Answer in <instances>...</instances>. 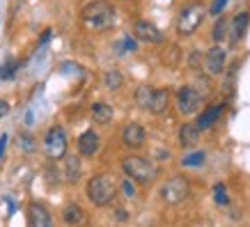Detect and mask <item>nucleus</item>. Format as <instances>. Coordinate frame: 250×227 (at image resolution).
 <instances>
[{
	"label": "nucleus",
	"instance_id": "nucleus-1",
	"mask_svg": "<svg viewBox=\"0 0 250 227\" xmlns=\"http://www.w3.org/2000/svg\"><path fill=\"white\" fill-rule=\"evenodd\" d=\"M81 19H83L85 28H90V30L94 32L106 30L115 21V9L108 0H92V2H87L83 7Z\"/></svg>",
	"mask_w": 250,
	"mask_h": 227
},
{
	"label": "nucleus",
	"instance_id": "nucleus-2",
	"mask_svg": "<svg viewBox=\"0 0 250 227\" xmlns=\"http://www.w3.org/2000/svg\"><path fill=\"white\" fill-rule=\"evenodd\" d=\"M117 195V184L110 174H94L87 182V197L94 206H106L110 205Z\"/></svg>",
	"mask_w": 250,
	"mask_h": 227
},
{
	"label": "nucleus",
	"instance_id": "nucleus-3",
	"mask_svg": "<svg viewBox=\"0 0 250 227\" xmlns=\"http://www.w3.org/2000/svg\"><path fill=\"white\" fill-rule=\"evenodd\" d=\"M122 170H124V174L129 179H133L138 184H149L159 177L156 163L145 159V156H126V159L122 161Z\"/></svg>",
	"mask_w": 250,
	"mask_h": 227
},
{
	"label": "nucleus",
	"instance_id": "nucleus-4",
	"mask_svg": "<svg viewBox=\"0 0 250 227\" xmlns=\"http://www.w3.org/2000/svg\"><path fill=\"white\" fill-rule=\"evenodd\" d=\"M207 16V7L205 2H188L186 7H182L179 12V19H177V32L182 35V37H190L193 32L202 25Z\"/></svg>",
	"mask_w": 250,
	"mask_h": 227
},
{
	"label": "nucleus",
	"instance_id": "nucleus-5",
	"mask_svg": "<svg viewBox=\"0 0 250 227\" xmlns=\"http://www.w3.org/2000/svg\"><path fill=\"white\" fill-rule=\"evenodd\" d=\"M188 193H190V184L182 174H174L172 179H167V182L163 184V188H161V197L166 200L167 205H179V202H184V200L188 197Z\"/></svg>",
	"mask_w": 250,
	"mask_h": 227
},
{
	"label": "nucleus",
	"instance_id": "nucleus-6",
	"mask_svg": "<svg viewBox=\"0 0 250 227\" xmlns=\"http://www.w3.org/2000/svg\"><path fill=\"white\" fill-rule=\"evenodd\" d=\"M46 156L51 161H60L67 156V131L62 126H53L44 138Z\"/></svg>",
	"mask_w": 250,
	"mask_h": 227
},
{
	"label": "nucleus",
	"instance_id": "nucleus-7",
	"mask_svg": "<svg viewBox=\"0 0 250 227\" xmlns=\"http://www.w3.org/2000/svg\"><path fill=\"white\" fill-rule=\"evenodd\" d=\"M177 106H179V113L182 115H193L200 110L202 106V94L193 87V85H184L177 92Z\"/></svg>",
	"mask_w": 250,
	"mask_h": 227
},
{
	"label": "nucleus",
	"instance_id": "nucleus-8",
	"mask_svg": "<svg viewBox=\"0 0 250 227\" xmlns=\"http://www.w3.org/2000/svg\"><path fill=\"white\" fill-rule=\"evenodd\" d=\"M225 62H228V53L223 46H213L205 55V69L209 76H220L225 71Z\"/></svg>",
	"mask_w": 250,
	"mask_h": 227
},
{
	"label": "nucleus",
	"instance_id": "nucleus-9",
	"mask_svg": "<svg viewBox=\"0 0 250 227\" xmlns=\"http://www.w3.org/2000/svg\"><path fill=\"white\" fill-rule=\"evenodd\" d=\"M147 140V131L143 129V124L138 122H129L124 129H122V143L131 147V149H140Z\"/></svg>",
	"mask_w": 250,
	"mask_h": 227
},
{
	"label": "nucleus",
	"instance_id": "nucleus-10",
	"mask_svg": "<svg viewBox=\"0 0 250 227\" xmlns=\"http://www.w3.org/2000/svg\"><path fill=\"white\" fill-rule=\"evenodd\" d=\"M133 35H136V39L147 41V44H159V41H163V32H161L152 21H145V19L143 21H136Z\"/></svg>",
	"mask_w": 250,
	"mask_h": 227
},
{
	"label": "nucleus",
	"instance_id": "nucleus-11",
	"mask_svg": "<svg viewBox=\"0 0 250 227\" xmlns=\"http://www.w3.org/2000/svg\"><path fill=\"white\" fill-rule=\"evenodd\" d=\"M28 223H30V227H53L51 211L44 205H39V202H32L28 206Z\"/></svg>",
	"mask_w": 250,
	"mask_h": 227
},
{
	"label": "nucleus",
	"instance_id": "nucleus-12",
	"mask_svg": "<svg viewBox=\"0 0 250 227\" xmlns=\"http://www.w3.org/2000/svg\"><path fill=\"white\" fill-rule=\"evenodd\" d=\"M223 113H225V103H223V101H218V103H211V106L207 108V110H202V113H200V117H197L195 124L202 131L211 129L213 124L220 120V115H223Z\"/></svg>",
	"mask_w": 250,
	"mask_h": 227
},
{
	"label": "nucleus",
	"instance_id": "nucleus-13",
	"mask_svg": "<svg viewBox=\"0 0 250 227\" xmlns=\"http://www.w3.org/2000/svg\"><path fill=\"white\" fill-rule=\"evenodd\" d=\"M101 147V138H99L97 131H85L81 133L78 138V151H81V156H94Z\"/></svg>",
	"mask_w": 250,
	"mask_h": 227
},
{
	"label": "nucleus",
	"instance_id": "nucleus-14",
	"mask_svg": "<svg viewBox=\"0 0 250 227\" xmlns=\"http://www.w3.org/2000/svg\"><path fill=\"white\" fill-rule=\"evenodd\" d=\"M167 106H170V92L166 90V87H159V90L152 92V99H149V106H147V110L152 115H163L167 110Z\"/></svg>",
	"mask_w": 250,
	"mask_h": 227
},
{
	"label": "nucleus",
	"instance_id": "nucleus-15",
	"mask_svg": "<svg viewBox=\"0 0 250 227\" xmlns=\"http://www.w3.org/2000/svg\"><path fill=\"white\" fill-rule=\"evenodd\" d=\"M200 133H202V129L197 126L195 122H186L179 129V144L182 147H195L200 143Z\"/></svg>",
	"mask_w": 250,
	"mask_h": 227
},
{
	"label": "nucleus",
	"instance_id": "nucleus-16",
	"mask_svg": "<svg viewBox=\"0 0 250 227\" xmlns=\"http://www.w3.org/2000/svg\"><path fill=\"white\" fill-rule=\"evenodd\" d=\"M248 25H250V12H239L232 19V28H229L232 41H241L246 37V32H248Z\"/></svg>",
	"mask_w": 250,
	"mask_h": 227
},
{
	"label": "nucleus",
	"instance_id": "nucleus-17",
	"mask_svg": "<svg viewBox=\"0 0 250 227\" xmlns=\"http://www.w3.org/2000/svg\"><path fill=\"white\" fill-rule=\"evenodd\" d=\"M62 220L71 227H78L85 223V209L81 205H69L64 206V211H62Z\"/></svg>",
	"mask_w": 250,
	"mask_h": 227
},
{
	"label": "nucleus",
	"instance_id": "nucleus-18",
	"mask_svg": "<svg viewBox=\"0 0 250 227\" xmlns=\"http://www.w3.org/2000/svg\"><path fill=\"white\" fill-rule=\"evenodd\" d=\"M229 28H232V21H229L228 16H218V21H216V25H213V32H211V37L216 44H223L225 39L229 37Z\"/></svg>",
	"mask_w": 250,
	"mask_h": 227
},
{
	"label": "nucleus",
	"instance_id": "nucleus-19",
	"mask_svg": "<svg viewBox=\"0 0 250 227\" xmlns=\"http://www.w3.org/2000/svg\"><path fill=\"white\" fill-rule=\"evenodd\" d=\"M92 120L97 122V124H108V122L113 120V106H108L104 101L92 103Z\"/></svg>",
	"mask_w": 250,
	"mask_h": 227
},
{
	"label": "nucleus",
	"instance_id": "nucleus-20",
	"mask_svg": "<svg viewBox=\"0 0 250 227\" xmlns=\"http://www.w3.org/2000/svg\"><path fill=\"white\" fill-rule=\"evenodd\" d=\"M64 172H67V182L76 184L81 179V159L78 156H67L64 161Z\"/></svg>",
	"mask_w": 250,
	"mask_h": 227
},
{
	"label": "nucleus",
	"instance_id": "nucleus-21",
	"mask_svg": "<svg viewBox=\"0 0 250 227\" xmlns=\"http://www.w3.org/2000/svg\"><path fill=\"white\" fill-rule=\"evenodd\" d=\"M179 46H167L166 48V53L161 55V60H163V64H166V67H177V64H179Z\"/></svg>",
	"mask_w": 250,
	"mask_h": 227
},
{
	"label": "nucleus",
	"instance_id": "nucleus-22",
	"mask_svg": "<svg viewBox=\"0 0 250 227\" xmlns=\"http://www.w3.org/2000/svg\"><path fill=\"white\" fill-rule=\"evenodd\" d=\"M205 159H207L205 151H193V154H186L182 159V165L184 167H200L205 163Z\"/></svg>",
	"mask_w": 250,
	"mask_h": 227
},
{
	"label": "nucleus",
	"instance_id": "nucleus-23",
	"mask_svg": "<svg viewBox=\"0 0 250 227\" xmlns=\"http://www.w3.org/2000/svg\"><path fill=\"white\" fill-rule=\"evenodd\" d=\"M104 81H106V87H108V90H120L122 83H124V76H122L117 69H110Z\"/></svg>",
	"mask_w": 250,
	"mask_h": 227
},
{
	"label": "nucleus",
	"instance_id": "nucleus-24",
	"mask_svg": "<svg viewBox=\"0 0 250 227\" xmlns=\"http://www.w3.org/2000/svg\"><path fill=\"white\" fill-rule=\"evenodd\" d=\"M16 69H19V62L14 58H9L5 64H0V81H9V78H14Z\"/></svg>",
	"mask_w": 250,
	"mask_h": 227
},
{
	"label": "nucleus",
	"instance_id": "nucleus-25",
	"mask_svg": "<svg viewBox=\"0 0 250 227\" xmlns=\"http://www.w3.org/2000/svg\"><path fill=\"white\" fill-rule=\"evenodd\" d=\"M152 87H138V92H136V101H138V106L140 108H145L147 110V106H149V99H152Z\"/></svg>",
	"mask_w": 250,
	"mask_h": 227
},
{
	"label": "nucleus",
	"instance_id": "nucleus-26",
	"mask_svg": "<svg viewBox=\"0 0 250 227\" xmlns=\"http://www.w3.org/2000/svg\"><path fill=\"white\" fill-rule=\"evenodd\" d=\"M213 200H216V205H228L229 202L228 188H225L223 184H216V188H213Z\"/></svg>",
	"mask_w": 250,
	"mask_h": 227
},
{
	"label": "nucleus",
	"instance_id": "nucleus-27",
	"mask_svg": "<svg viewBox=\"0 0 250 227\" xmlns=\"http://www.w3.org/2000/svg\"><path fill=\"white\" fill-rule=\"evenodd\" d=\"M229 5V0H213L211 5H209V14L211 16H220L225 12V7Z\"/></svg>",
	"mask_w": 250,
	"mask_h": 227
},
{
	"label": "nucleus",
	"instance_id": "nucleus-28",
	"mask_svg": "<svg viewBox=\"0 0 250 227\" xmlns=\"http://www.w3.org/2000/svg\"><path fill=\"white\" fill-rule=\"evenodd\" d=\"M32 143H35V140H32L30 136H23V138H21V143H19V144H21V147H23L25 151H32V149H35V144H32Z\"/></svg>",
	"mask_w": 250,
	"mask_h": 227
},
{
	"label": "nucleus",
	"instance_id": "nucleus-29",
	"mask_svg": "<svg viewBox=\"0 0 250 227\" xmlns=\"http://www.w3.org/2000/svg\"><path fill=\"white\" fill-rule=\"evenodd\" d=\"M133 179H126V182H124V193H126V197H133L136 195V188H133Z\"/></svg>",
	"mask_w": 250,
	"mask_h": 227
},
{
	"label": "nucleus",
	"instance_id": "nucleus-30",
	"mask_svg": "<svg viewBox=\"0 0 250 227\" xmlns=\"http://www.w3.org/2000/svg\"><path fill=\"white\" fill-rule=\"evenodd\" d=\"M7 113H9V103H7V101H2V99H0V120H2V117H5Z\"/></svg>",
	"mask_w": 250,
	"mask_h": 227
},
{
	"label": "nucleus",
	"instance_id": "nucleus-31",
	"mask_svg": "<svg viewBox=\"0 0 250 227\" xmlns=\"http://www.w3.org/2000/svg\"><path fill=\"white\" fill-rule=\"evenodd\" d=\"M5 149H7V136H0V159L5 156Z\"/></svg>",
	"mask_w": 250,
	"mask_h": 227
},
{
	"label": "nucleus",
	"instance_id": "nucleus-32",
	"mask_svg": "<svg viewBox=\"0 0 250 227\" xmlns=\"http://www.w3.org/2000/svg\"><path fill=\"white\" fill-rule=\"evenodd\" d=\"M115 218L124 223V220H126V211H124V209H117V211H115Z\"/></svg>",
	"mask_w": 250,
	"mask_h": 227
}]
</instances>
